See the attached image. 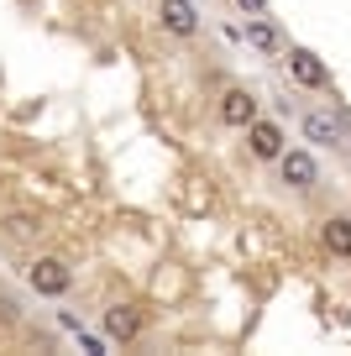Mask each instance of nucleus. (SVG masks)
Listing matches in <instances>:
<instances>
[{
  "label": "nucleus",
  "mask_w": 351,
  "mask_h": 356,
  "mask_svg": "<svg viewBox=\"0 0 351 356\" xmlns=\"http://www.w3.org/2000/svg\"><path fill=\"white\" fill-rule=\"evenodd\" d=\"M26 289H32L37 299H63V293L74 289V267H68L63 257H32V267H26Z\"/></svg>",
  "instance_id": "obj_1"
},
{
  "label": "nucleus",
  "mask_w": 351,
  "mask_h": 356,
  "mask_svg": "<svg viewBox=\"0 0 351 356\" xmlns=\"http://www.w3.org/2000/svg\"><path fill=\"white\" fill-rule=\"evenodd\" d=\"M242 42L252 47V53H263V58H283L288 53V37H283V26L273 22V16H247V26H242Z\"/></svg>",
  "instance_id": "obj_2"
},
{
  "label": "nucleus",
  "mask_w": 351,
  "mask_h": 356,
  "mask_svg": "<svg viewBox=\"0 0 351 356\" xmlns=\"http://www.w3.org/2000/svg\"><path fill=\"white\" fill-rule=\"evenodd\" d=\"M157 26H163L168 37H178V42L199 37V11H194V0H157Z\"/></svg>",
  "instance_id": "obj_3"
},
{
  "label": "nucleus",
  "mask_w": 351,
  "mask_h": 356,
  "mask_svg": "<svg viewBox=\"0 0 351 356\" xmlns=\"http://www.w3.org/2000/svg\"><path fill=\"white\" fill-rule=\"evenodd\" d=\"M299 126H304V142L315 147H341L351 136V115H330V111H309Z\"/></svg>",
  "instance_id": "obj_4"
},
{
  "label": "nucleus",
  "mask_w": 351,
  "mask_h": 356,
  "mask_svg": "<svg viewBox=\"0 0 351 356\" xmlns=\"http://www.w3.org/2000/svg\"><path fill=\"white\" fill-rule=\"evenodd\" d=\"M247 152H252L257 163H278V157L288 152L283 126H278V121H263V115H257V121L247 126Z\"/></svg>",
  "instance_id": "obj_5"
},
{
  "label": "nucleus",
  "mask_w": 351,
  "mask_h": 356,
  "mask_svg": "<svg viewBox=\"0 0 351 356\" xmlns=\"http://www.w3.org/2000/svg\"><path fill=\"white\" fill-rule=\"evenodd\" d=\"M215 115L226 126H236V131H247V126L257 121V95L247 84H231L226 95H220V105H215Z\"/></svg>",
  "instance_id": "obj_6"
},
{
  "label": "nucleus",
  "mask_w": 351,
  "mask_h": 356,
  "mask_svg": "<svg viewBox=\"0 0 351 356\" xmlns=\"http://www.w3.org/2000/svg\"><path fill=\"white\" fill-rule=\"evenodd\" d=\"M278 173H283L288 189H315L320 184V163H315L309 147H288V152L278 157Z\"/></svg>",
  "instance_id": "obj_7"
},
{
  "label": "nucleus",
  "mask_w": 351,
  "mask_h": 356,
  "mask_svg": "<svg viewBox=\"0 0 351 356\" xmlns=\"http://www.w3.org/2000/svg\"><path fill=\"white\" fill-rule=\"evenodd\" d=\"M288 74H294L299 89H330V68L320 63V53H309V47H288Z\"/></svg>",
  "instance_id": "obj_8"
},
{
  "label": "nucleus",
  "mask_w": 351,
  "mask_h": 356,
  "mask_svg": "<svg viewBox=\"0 0 351 356\" xmlns=\"http://www.w3.org/2000/svg\"><path fill=\"white\" fill-rule=\"evenodd\" d=\"M105 335L121 341V346H132L136 335H142V309H136V304H110L105 309Z\"/></svg>",
  "instance_id": "obj_9"
},
{
  "label": "nucleus",
  "mask_w": 351,
  "mask_h": 356,
  "mask_svg": "<svg viewBox=\"0 0 351 356\" xmlns=\"http://www.w3.org/2000/svg\"><path fill=\"white\" fill-rule=\"evenodd\" d=\"M0 231H6V241H16V246H37V241H42V215L11 210L6 220H0Z\"/></svg>",
  "instance_id": "obj_10"
},
{
  "label": "nucleus",
  "mask_w": 351,
  "mask_h": 356,
  "mask_svg": "<svg viewBox=\"0 0 351 356\" xmlns=\"http://www.w3.org/2000/svg\"><path fill=\"white\" fill-rule=\"evenodd\" d=\"M320 241H325L330 257H351V220H346V215H330L325 231H320Z\"/></svg>",
  "instance_id": "obj_11"
},
{
  "label": "nucleus",
  "mask_w": 351,
  "mask_h": 356,
  "mask_svg": "<svg viewBox=\"0 0 351 356\" xmlns=\"http://www.w3.org/2000/svg\"><path fill=\"white\" fill-rule=\"evenodd\" d=\"M22 320V309H16V299H6V293H0V325H16Z\"/></svg>",
  "instance_id": "obj_12"
},
{
  "label": "nucleus",
  "mask_w": 351,
  "mask_h": 356,
  "mask_svg": "<svg viewBox=\"0 0 351 356\" xmlns=\"http://www.w3.org/2000/svg\"><path fill=\"white\" fill-rule=\"evenodd\" d=\"M236 6H242L247 16H257V11H267V0H236Z\"/></svg>",
  "instance_id": "obj_13"
}]
</instances>
